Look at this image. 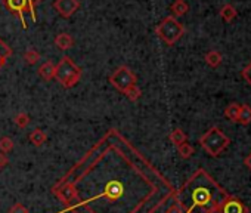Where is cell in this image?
<instances>
[{
  "label": "cell",
  "instance_id": "1",
  "mask_svg": "<svg viewBox=\"0 0 251 213\" xmlns=\"http://www.w3.org/2000/svg\"><path fill=\"white\" fill-rule=\"evenodd\" d=\"M179 194H185V197H177V200L188 198V201H179L183 206L185 213H191L197 207L205 209L210 213H222L223 204L232 197L204 169L195 172Z\"/></svg>",
  "mask_w": 251,
  "mask_h": 213
},
{
  "label": "cell",
  "instance_id": "2",
  "mask_svg": "<svg viewBox=\"0 0 251 213\" xmlns=\"http://www.w3.org/2000/svg\"><path fill=\"white\" fill-rule=\"evenodd\" d=\"M81 68L70 56L64 55L55 68V79L61 86L70 89L78 83V80L81 79Z\"/></svg>",
  "mask_w": 251,
  "mask_h": 213
},
{
  "label": "cell",
  "instance_id": "3",
  "mask_svg": "<svg viewBox=\"0 0 251 213\" xmlns=\"http://www.w3.org/2000/svg\"><path fill=\"white\" fill-rule=\"evenodd\" d=\"M200 144L210 157H219L229 147L230 139L217 126H213L200 138Z\"/></svg>",
  "mask_w": 251,
  "mask_h": 213
},
{
  "label": "cell",
  "instance_id": "4",
  "mask_svg": "<svg viewBox=\"0 0 251 213\" xmlns=\"http://www.w3.org/2000/svg\"><path fill=\"white\" fill-rule=\"evenodd\" d=\"M155 33L166 45L173 46L185 34V27L177 21V18H175L172 15V17H166L155 27Z\"/></svg>",
  "mask_w": 251,
  "mask_h": 213
},
{
  "label": "cell",
  "instance_id": "5",
  "mask_svg": "<svg viewBox=\"0 0 251 213\" xmlns=\"http://www.w3.org/2000/svg\"><path fill=\"white\" fill-rule=\"evenodd\" d=\"M138 81L136 74L127 67V65H121L118 67L111 76H109V83L121 93H124L129 87L135 86Z\"/></svg>",
  "mask_w": 251,
  "mask_h": 213
},
{
  "label": "cell",
  "instance_id": "6",
  "mask_svg": "<svg viewBox=\"0 0 251 213\" xmlns=\"http://www.w3.org/2000/svg\"><path fill=\"white\" fill-rule=\"evenodd\" d=\"M3 3L12 15H17L20 18L23 28L27 30V23H25V14L28 12L27 0H3Z\"/></svg>",
  "mask_w": 251,
  "mask_h": 213
},
{
  "label": "cell",
  "instance_id": "7",
  "mask_svg": "<svg viewBox=\"0 0 251 213\" xmlns=\"http://www.w3.org/2000/svg\"><path fill=\"white\" fill-rule=\"evenodd\" d=\"M53 8L62 18H70L80 8V0H53Z\"/></svg>",
  "mask_w": 251,
  "mask_h": 213
},
{
  "label": "cell",
  "instance_id": "8",
  "mask_svg": "<svg viewBox=\"0 0 251 213\" xmlns=\"http://www.w3.org/2000/svg\"><path fill=\"white\" fill-rule=\"evenodd\" d=\"M123 194H124V186H123V184L118 182V181H111V182L106 184L105 191H103L102 194H99L98 197H106L108 200L115 201V200L120 198Z\"/></svg>",
  "mask_w": 251,
  "mask_h": 213
},
{
  "label": "cell",
  "instance_id": "9",
  "mask_svg": "<svg viewBox=\"0 0 251 213\" xmlns=\"http://www.w3.org/2000/svg\"><path fill=\"white\" fill-rule=\"evenodd\" d=\"M222 213H248L247 206H244V203L235 197H230L222 209Z\"/></svg>",
  "mask_w": 251,
  "mask_h": 213
},
{
  "label": "cell",
  "instance_id": "10",
  "mask_svg": "<svg viewBox=\"0 0 251 213\" xmlns=\"http://www.w3.org/2000/svg\"><path fill=\"white\" fill-rule=\"evenodd\" d=\"M55 46L59 51H68V49H71L74 46V39L68 33H59L55 37Z\"/></svg>",
  "mask_w": 251,
  "mask_h": 213
},
{
  "label": "cell",
  "instance_id": "11",
  "mask_svg": "<svg viewBox=\"0 0 251 213\" xmlns=\"http://www.w3.org/2000/svg\"><path fill=\"white\" fill-rule=\"evenodd\" d=\"M170 11L175 18H179L189 12V5L185 2V0H175V2L170 5Z\"/></svg>",
  "mask_w": 251,
  "mask_h": 213
},
{
  "label": "cell",
  "instance_id": "12",
  "mask_svg": "<svg viewBox=\"0 0 251 213\" xmlns=\"http://www.w3.org/2000/svg\"><path fill=\"white\" fill-rule=\"evenodd\" d=\"M55 68H56V65H55L53 62L46 61L45 64H42V65L39 67V74H40V77H42L43 80L49 81V80L55 79Z\"/></svg>",
  "mask_w": 251,
  "mask_h": 213
},
{
  "label": "cell",
  "instance_id": "13",
  "mask_svg": "<svg viewBox=\"0 0 251 213\" xmlns=\"http://www.w3.org/2000/svg\"><path fill=\"white\" fill-rule=\"evenodd\" d=\"M28 139H30V142H31L34 147H42V145L48 141V135H46V132H45L43 129L36 128V129L28 135Z\"/></svg>",
  "mask_w": 251,
  "mask_h": 213
},
{
  "label": "cell",
  "instance_id": "14",
  "mask_svg": "<svg viewBox=\"0 0 251 213\" xmlns=\"http://www.w3.org/2000/svg\"><path fill=\"white\" fill-rule=\"evenodd\" d=\"M236 123L247 126L251 123V106L248 104H242L239 105V114H238V120Z\"/></svg>",
  "mask_w": 251,
  "mask_h": 213
},
{
  "label": "cell",
  "instance_id": "15",
  "mask_svg": "<svg viewBox=\"0 0 251 213\" xmlns=\"http://www.w3.org/2000/svg\"><path fill=\"white\" fill-rule=\"evenodd\" d=\"M239 105H241V104L232 102V104H229V105L226 106V108H225V117H226L229 122L236 123L238 114H239Z\"/></svg>",
  "mask_w": 251,
  "mask_h": 213
},
{
  "label": "cell",
  "instance_id": "16",
  "mask_svg": "<svg viewBox=\"0 0 251 213\" xmlns=\"http://www.w3.org/2000/svg\"><path fill=\"white\" fill-rule=\"evenodd\" d=\"M205 62L207 65H210L211 68H217L222 64V53L217 51H210L205 53Z\"/></svg>",
  "mask_w": 251,
  "mask_h": 213
},
{
  "label": "cell",
  "instance_id": "17",
  "mask_svg": "<svg viewBox=\"0 0 251 213\" xmlns=\"http://www.w3.org/2000/svg\"><path fill=\"white\" fill-rule=\"evenodd\" d=\"M170 142L173 144V145H176V147H179L180 144H183V142H186V139H188V136H186V133L182 131V129H175L172 133H170Z\"/></svg>",
  "mask_w": 251,
  "mask_h": 213
},
{
  "label": "cell",
  "instance_id": "18",
  "mask_svg": "<svg viewBox=\"0 0 251 213\" xmlns=\"http://www.w3.org/2000/svg\"><path fill=\"white\" fill-rule=\"evenodd\" d=\"M236 15H238V12H236V9L232 6V5H225L222 9H220V17L226 21V23H230L232 20H235L236 18Z\"/></svg>",
  "mask_w": 251,
  "mask_h": 213
},
{
  "label": "cell",
  "instance_id": "19",
  "mask_svg": "<svg viewBox=\"0 0 251 213\" xmlns=\"http://www.w3.org/2000/svg\"><path fill=\"white\" fill-rule=\"evenodd\" d=\"M177 153H179V156L182 159L188 160V159H191L194 156V147L191 144H188V142H183V144H180L177 147Z\"/></svg>",
  "mask_w": 251,
  "mask_h": 213
},
{
  "label": "cell",
  "instance_id": "20",
  "mask_svg": "<svg viewBox=\"0 0 251 213\" xmlns=\"http://www.w3.org/2000/svg\"><path fill=\"white\" fill-rule=\"evenodd\" d=\"M31 119L27 113H18L15 117H14V123L20 128V129H25L28 125H30Z\"/></svg>",
  "mask_w": 251,
  "mask_h": 213
},
{
  "label": "cell",
  "instance_id": "21",
  "mask_svg": "<svg viewBox=\"0 0 251 213\" xmlns=\"http://www.w3.org/2000/svg\"><path fill=\"white\" fill-rule=\"evenodd\" d=\"M23 58H24V61H25L27 64L34 65V64H37V61L40 59V53H39L37 51H34V49H28V51L24 52Z\"/></svg>",
  "mask_w": 251,
  "mask_h": 213
},
{
  "label": "cell",
  "instance_id": "22",
  "mask_svg": "<svg viewBox=\"0 0 251 213\" xmlns=\"http://www.w3.org/2000/svg\"><path fill=\"white\" fill-rule=\"evenodd\" d=\"M14 141L9 138V136H3V138H0V153H3V154H8L14 150Z\"/></svg>",
  "mask_w": 251,
  "mask_h": 213
},
{
  "label": "cell",
  "instance_id": "23",
  "mask_svg": "<svg viewBox=\"0 0 251 213\" xmlns=\"http://www.w3.org/2000/svg\"><path fill=\"white\" fill-rule=\"evenodd\" d=\"M59 197L62 198V201L65 204H70L73 201V197H74V188H73V185H68V186L62 188L61 192H59Z\"/></svg>",
  "mask_w": 251,
  "mask_h": 213
},
{
  "label": "cell",
  "instance_id": "24",
  "mask_svg": "<svg viewBox=\"0 0 251 213\" xmlns=\"http://www.w3.org/2000/svg\"><path fill=\"white\" fill-rule=\"evenodd\" d=\"M124 95L127 96V99H130L132 102H136V101L141 98L142 92H141L139 86H138V84H135V86H132V87H129L127 90H126V92H124Z\"/></svg>",
  "mask_w": 251,
  "mask_h": 213
},
{
  "label": "cell",
  "instance_id": "25",
  "mask_svg": "<svg viewBox=\"0 0 251 213\" xmlns=\"http://www.w3.org/2000/svg\"><path fill=\"white\" fill-rule=\"evenodd\" d=\"M166 213H185V209H183V206H182L177 200H175V203H172V204L167 207Z\"/></svg>",
  "mask_w": 251,
  "mask_h": 213
},
{
  "label": "cell",
  "instance_id": "26",
  "mask_svg": "<svg viewBox=\"0 0 251 213\" xmlns=\"http://www.w3.org/2000/svg\"><path fill=\"white\" fill-rule=\"evenodd\" d=\"M27 2H28V14L31 15V20L36 23V21H37V15H36L34 6H36V5H39V3L42 2V0H27Z\"/></svg>",
  "mask_w": 251,
  "mask_h": 213
},
{
  "label": "cell",
  "instance_id": "27",
  "mask_svg": "<svg viewBox=\"0 0 251 213\" xmlns=\"http://www.w3.org/2000/svg\"><path fill=\"white\" fill-rule=\"evenodd\" d=\"M9 213H28V209L23 203H15L14 206H11Z\"/></svg>",
  "mask_w": 251,
  "mask_h": 213
},
{
  "label": "cell",
  "instance_id": "28",
  "mask_svg": "<svg viewBox=\"0 0 251 213\" xmlns=\"http://www.w3.org/2000/svg\"><path fill=\"white\" fill-rule=\"evenodd\" d=\"M242 77L251 86V62H248V65L242 70Z\"/></svg>",
  "mask_w": 251,
  "mask_h": 213
},
{
  "label": "cell",
  "instance_id": "29",
  "mask_svg": "<svg viewBox=\"0 0 251 213\" xmlns=\"http://www.w3.org/2000/svg\"><path fill=\"white\" fill-rule=\"evenodd\" d=\"M0 53H5V55H12V49L0 39Z\"/></svg>",
  "mask_w": 251,
  "mask_h": 213
},
{
  "label": "cell",
  "instance_id": "30",
  "mask_svg": "<svg viewBox=\"0 0 251 213\" xmlns=\"http://www.w3.org/2000/svg\"><path fill=\"white\" fill-rule=\"evenodd\" d=\"M8 164H9V159H8V156H6V154H3V153H0V169H5Z\"/></svg>",
  "mask_w": 251,
  "mask_h": 213
},
{
  "label": "cell",
  "instance_id": "31",
  "mask_svg": "<svg viewBox=\"0 0 251 213\" xmlns=\"http://www.w3.org/2000/svg\"><path fill=\"white\" fill-rule=\"evenodd\" d=\"M244 164L247 166V169H248V170H251V153L244 159Z\"/></svg>",
  "mask_w": 251,
  "mask_h": 213
},
{
  "label": "cell",
  "instance_id": "32",
  "mask_svg": "<svg viewBox=\"0 0 251 213\" xmlns=\"http://www.w3.org/2000/svg\"><path fill=\"white\" fill-rule=\"evenodd\" d=\"M191 213H210L208 210H205V209H201V207H197V209H194Z\"/></svg>",
  "mask_w": 251,
  "mask_h": 213
}]
</instances>
